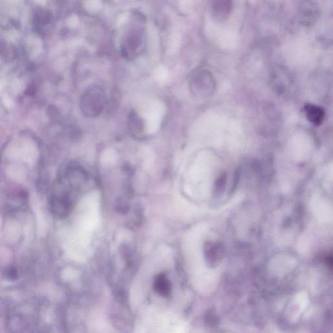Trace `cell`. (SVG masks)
Here are the masks:
<instances>
[{
	"mask_svg": "<svg viewBox=\"0 0 333 333\" xmlns=\"http://www.w3.org/2000/svg\"><path fill=\"white\" fill-rule=\"evenodd\" d=\"M105 95L101 88L95 87L88 88L83 94L81 101V109L88 116L100 115L105 106Z\"/></svg>",
	"mask_w": 333,
	"mask_h": 333,
	"instance_id": "obj_1",
	"label": "cell"
},
{
	"mask_svg": "<svg viewBox=\"0 0 333 333\" xmlns=\"http://www.w3.org/2000/svg\"><path fill=\"white\" fill-rule=\"evenodd\" d=\"M319 15V9L317 5L313 2H304L300 5L299 17L300 22L305 26L313 25Z\"/></svg>",
	"mask_w": 333,
	"mask_h": 333,
	"instance_id": "obj_2",
	"label": "cell"
},
{
	"mask_svg": "<svg viewBox=\"0 0 333 333\" xmlns=\"http://www.w3.org/2000/svg\"><path fill=\"white\" fill-rule=\"evenodd\" d=\"M271 83L272 87L279 95L287 92L290 85V79L286 72L283 69L277 68L272 73Z\"/></svg>",
	"mask_w": 333,
	"mask_h": 333,
	"instance_id": "obj_3",
	"label": "cell"
},
{
	"mask_svg": "<svg viewBox=\"0 0 333 333\" xmlns=\"http://www.w3.org/2000/svg\"><path fill=\"white\" fill-rule=\"evenodd\" d=\"M304 111L307 119L314 125L320 126L324 120L325 112L322 107L313 104H306L304 106Z\"/></svg>",
	"mask_w": 333,
	"mask_h": 333,
	"instance_id": "obj_4",
	"label": "cell"
},
{
	"mask_svg": "<svg viewBox=\"0 0 333 333\" xmlns=\"http://www.w3.org/2000/svg\"><path fill=\"white\" fill-rule=\"evenodd\" d=\"M232 8V2L229 1H216L211 5V11L214 17L219 20L227 18Z\"/></svg>",
	"mask_w": 333,
	"mask_h": 333,
	"instance_id": "obj_5",
	"label": "cell"
},
{
	"mask_svg": "<svg viewBox=\"0 0 333 333\" xmlns=\"http://www.w3.org/2000/svg\"><path fill=\"white\" fill-rule=\"evenodd\" d=\"M154 286L156 291L160 295L167 296L171 292V284L164 275L161 274L155 279Z\"/></svg>",
	"mask_w": 333,
	"mask_h": 333,
	"instance_id": "obj_6",
	"label": "cell"
},
{
	"mask_svg": "<svg viewBox=\"0 0 333 333\" xmlns=\"http://www.w3.org/2000/svg\"><path fill=\"white\" fill-rule=\"evenodd\" d=\"M4 276L9 281H15L18 279L17 270L13 266L7 267L4 271Z\"/></svg>",
	"mask_w": 333,
	"mask_h": 333,
	"instance_id": "obj_7",
	"label": "cell"
}]
</instances>
